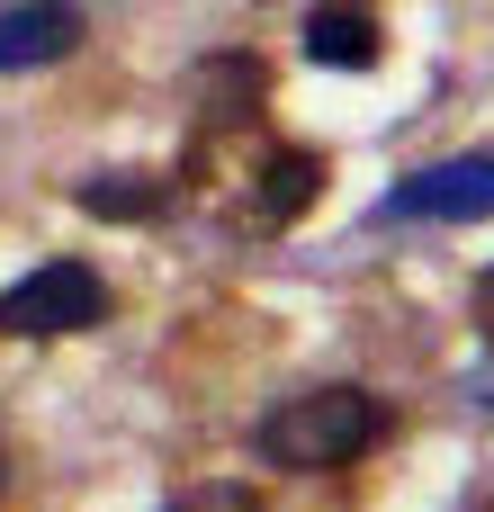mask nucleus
<instances>
[{
	"instance_id": "f257e3e1",
	"label": "nucleus",
	"mask_w": 494,
	"mask_h": 512,
	"mask_svg": "<svg viewBox=\"0 0 494 512\" xmlns=\"http://www.w3.org/2000/svg\"><path fill=\"white\" fill-rule=\"evenodd\" d=\"M189 189L243 225V234H288L315 198H324V153L306 144H270L252 126H207L198 153H189Z\"/></svg>"
},
{
	"instance_id": "f03ea898",
	"label": "nucleus",
	"mask_w": 494,
	"mask_h": 512,
	"mask_svg": "<svg viewBox=\"0 0 494 512\" xmlns=\"http://www.w3.org/2000/svg\"><path fill=\"white\" fill-rule=\"evenodd\" d=\"M387 432H396V414H387L369 387H297L288 405L261 414L252 450H261L270 468H288V477H333V468L369 459Z\"/></svg>"
},
{
	"instance_id": "7ed1b4c3",
	"label": "nucleus",
	"mask_w": 494,
	"mask_h": 512,
	"mask_svg": "<svg viewBox=\"0 0 494 512\" xmlns=\"http://www.w3.org/2000/svg\"><path fill=\"white\" fill-rule=\"evenodd\" d=\"M90 324H108V279L90 261H45L18 288H0V333L54 342V333H90Z\"/></svg>"
},
{
	"instance_id": "20e7f679",
	"label": "nucleus",
	"mask_w": 494,
	"mask_h": 512,
	"mask_svg": "<svg viewBox=\"0 0 494 512\" xmlns=\"http://www.w3.org/2000/svg\"><path fill=\"white\" fill-rule=\"evenodd\" d=\"M378 216L387 225H477V216H494V153H450V162L396 180Z\"/></svg>"
},
{
	"instance_id": "39448f33",
	"label": "nucleus",
	"mask_w": 494,
	"mask_h": 512,
	"mask_svg": "<svg viewBox=\"0 0 494 512\" xmlns=\"http://www.w3.org/2000/svg\"><path fill=\"white\" fill-rule=\"evenodd\" d=\"M72 45H81V9L72 0H18V9H0V72L63 63Z\"/></svg>"
},
{
	"instance_id": "423d86ee",
	"label": "nucleus",
	"mask_w": 494,
	"mask_h": 512,
	"mask_svg": "<svg viewBox=\"0 0 494 512\" xmlns=\"http://www.w3.org/2000/svg\"><path fill=\"white\" fill-rule=\"evenodd\" d=\"M306 54H315L324 72H369V63H378V18H369L360 0H324V9L306 18Z\"/></svg>"
},
{
	"instance_id": "0eeeda50",
	"label": "nucleus",
	"mask_w": 494,
	"mask_h": 512,
	"mask_svg": "<svg viewBox=\"0 0 494 512\" xmlns=\"http://www.w3.org/2000/svg\"><path fill=\"white\" fill-rule=\"evenodd\" d=\"M72 198H81L90 216H108V225H144V216L171 207V180H153V171H108V180H81Z\"/></svg>"
},
{
	"instance_id": "6e6552de",
	"label": "nucleus",
	"mask_w": 494,
	"mask_h": 512,
	"mask_svg": "<svg viewBox=\"0 0 494 512\" xmlns=\"http://www.w3.org/2000/svg\"><path fill=\"white\" fill-rule=\"evenodd\" d=\"M162 512H270L252 486H234V477H216V486H189V495H171Z\"/></svg>"
},
{
	"instance_id": "1a4fd4ad",
	"label": "nucleus",
	"mask_w": 494,
	"mask_h": 512,
	"mask_svg": "<svg viewBox=\"0 0 494 512\" xmlns=\"http://www.w3.org/2000/svg\"><path fill=\"white\" fill-rule=\"evenodd\" d=\"M477 333H486V342H494V270H486V279H477Z\"/></svg>"
},
{
	"instance_id": "9d476101",
	"label": "nucleus",
	"mask_w": 494,
	"mask_h": 512,
	"mask_svg": "<svg viewBox=\"0 0 494 512\" xmlns=\"http://www.w3.org/2000/svg\"><path fill=\"white\" fill-rule=\"evenodd\" d=\"M459 512H494V477H486V486H468V504H459Z\"/></svg>"
},
{
	"instance_id": "9b49d317",
	"label": "nucleus",
	"mask_w": 494,
	"mask_h": 512,
	"mask_svg": "<svg viewBox=\"0 0 494 512\" xmlns=\"http://www.w3.org/2000/svg\"><path fill=\"white\" fill-rule=\"evenodd\" d=\"M9 468H18V459H9V432H0V495H9Z\"/></svg>"
},
{
	"instance_id": "f8f14e48",
	"label": "nucleus",
	"mask_w": 494,
	"mask_h": 512,
	"mask_svg": "<svg viewBox=\"0 0 494 512\" xmlns=\"http://www.w3.org/2000/svg\"><path fill=\"white\" fill-rule=\"evenodd\" d=\"M477 405H486V414H494V378H486V387H477Z\"/></svg>"
}]
</instances>
